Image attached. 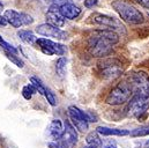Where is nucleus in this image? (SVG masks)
I'll return each instance as SVG.
<instances>
[{
	"label": "nucleus",
	"instance_id": "obj_7",
	"mask_svg": "<svg viewBox=\"0 0 149 148\" xmlns=\"http://www.w3.org/2000/svg\"><path fill=\"white\" fill-rule=\"evenodd\" d=\"M77 142V132L75 131V127L67 120L65 121V128L64 132L58 140V144L60 148H73Z\"/></svg>",
	"mask_w": 149,
	"mask_h": 148
},
{
	"label": "nucleus",
	"instance_id": "obj_10",
	"mask_svg": "<svg viewBox=\"0 0 149 148\" xmlns=\"http://www.w3.org/2000/svg\"><path fill=\"white\" fill-rule=\"evenodd\" d=\"M93 22L97 23V24H102L107 28H109V30L113 31H125L124 26L121 24L120 21H118L117 19L111 17L109 15H103V14H94L93 15Z\"/></svg>",
	"mask_w": 149,
	"mask_h": 148
},
{
	"label": "nucleus",
	"instance_id": "obj_8",
	"mask_svg": "<svg viewBox=\"0 0 149 148\" xmlns=\"http://www.w3.org/2000/svg\"><path fill=\"white\" fill-rule=\"evenodd\" d=\"M37 45L40 47L42 52L47 56H52V54L63 56L67 51L63 44L56 43V42H53L51 39H46V38H37Z\"/></svg>",
	"mask_w": 149,
	"mask_h": 148
},
{
	"label": "nucleus",
	"instance_id": "obj_15",
	"mask_svg": "<svg viewBox=\"0 0 149 148\" xmlns=\"http://www.w3.org/2000/svg\"><path fill=\"white\" fill-rule=\"evenodd\" d=\"M7 20V22L13 26L14 28H20L23 23H22V19H21V13L14 10V9H7L5 12V15H3Z\"/></svg>",
	"mask_w": 149,
	"mask_h": 148
},
{
	"label": "nucleus",
	"instance_id": "obj_20",
	"mask_svg": "<svg viewBox=\"0 0 149 148\" xmlns=\"http://www.w3.org/2000/svg\"><path fill=\"white\" fill-rule=\"evenodd\" d=\"M30 84H33V87L37 90L39 94H42V95H44L45 94V91H46V88L43 86V83H42V81L37 79V77H35V76H33V77H30Z\"/></svg>",
	"mask_w": 149,
	"mask_h": 148
},
{
	"label": "nucleus",
	"instance_id": "obj_2",
	"mask_svg": "<svg viewBox=\"0 0 149 148\" xmlns=\"http://www.w3.org/2000/svg\"><path fill=\"white\" fill-rule=\"evenodd\" d=\"M113 9L119 14L123 21H125L128 24H140L143 22V15L142 13L131 5L130 2H126L124 0H114L111 3Z\"/></svg>",
	"mask_w": 149,
	"mask_h": 148
},
{
	"label": "nucleus",
	"instance_id": "obj_1",
	"mask_svg": "<svg viewBox=\"0 0 149 148\" xmlns=\"http://www.w3.org/2000/svg\"><path fill=\"white\" fill-rule=\"evenodd\" d=\"M119 42V35L109 29L96 30L89 37L88 45L91 56L96 58H104L112 52L113 45Z\"/></svg>",
	"mask_w": 149,
	"mask_h": 148
},
{
	"label": "nucleus",
	"instance_id": "obj_29",
	"mask_svg": "<svg viewBox=\"0 0 149 148\" xmlns=\"http://www.w3.org/2000/svg\"><path fill=\"white\" fill-rule=\"evenodd\" d=\"M46 1L53 2V3H56V5H59V6H61L63 3H66V2H67L66 0H46Z\"/></svg>",
	"mask_w": 149,
	"mask_h": 148
},
{
	"label": "nucleus",
	"instance_id": "obj_27",
	"mask_svg": "<svg viewBox=\"0 0 149 148\" xmlns=\"http://www.w3.org/2000/svg\"><path fill=\"white\" fill-rule=\"evenodd\" d=\"M134 1L140 6H142L147 12H149V0H134Z\"/></svg>",
	"mask_w": 149,
	"mask_h": 148
},
{
	"label": "nucleus",
	"instance_id": "obj_22",
	"mask_svg": "<svg viewBox=\"0 0 149 148\" xmlns=\"http://www.w3.org/2000/svg\"><path fill=\"white\" fill-rule=\"evenodd\" d=\"M37 90L33 87V84H27V86H24L23 88H22V95H23V97L26 98V100H30L31 97H33V95L36 93Z\"/></svg>",
	"mask_w": 149,
	"mask_h": 148
},
{
	"label": "nucleus",
	"instance_id": "obj_21",
	"mask_svg": "<svg viewBox=\"0 0 149 148\" xmlns=\"http://www.w3.org/2000/svg\"><path fill=\"white\" fill-rule=\"evenodd\" d=\"M5 54H6V57L14 64V65H16L17 67H20V68H22L23 66H24V63L15 54V53H12V52H8V51H5Z\"/></svg>",
	"mask_w": 149,
	"mask_h": 148
},
{
	"label": "nucleus",
	"instance_id": "obj_28",
	"mask_svg": "<svg viewBox=\"0 0 149 148\" xmlns=\"http://www.w3.org/2000/svg\"><path fill=\"white\" fill-rule=\"evenodd\" d=\"M98 3V0H84V6L87 8H93Z\"/></svg>",
	"mask_w": 149,
	"mask_h": 148
},
{
	"label": "nucleus",
	"instance_id": "obj_14",
	"mask_svg": "<svg viewBox=\"0 0 149 148\" xmlns=\"http://www.w3.org/2000/svg\"><path fill=\"white\" fill-rule=\"evenodd\" d=\"M96 131L104 135V137H112V135H116V137H125V135H128L130 134V131L127 130H119V128H112V127H107V126H98L96 128Z\"/></svg>",
	"mask_w": 149,
	"mask_h": 148
},
{
	"label": "nucleus",
	"instance_id": "obj_31",
	"mask_svg": "<svg viewBox=\"0 0 149 148\" xmlns=\"http://www.w3.org/2000/svg\"><path fill=\"white\" fill-rule=\"evenodd\" d=\"M83 148H97L96 146H94V145H88V146H86V147Z\"/></svg>",
	"mask_w": 149,
	"mask_h": 148
},
{
	"label": "nucleus",
	"instance_id": "obj_4",
	"mask_svg": "<svg viewBox=\"0 0 149 148\" xmlns=\"http://www.w3.org/2000/svg\"><path fill=\"white\" fill-rule=\"evenodd\" d=\"M130 84L134 95L149 97V75L143 71L132 74L130 77Z\"/></svg>",
	"mask_w": 149,
	"mask_h": 148
},
{
	"label": "nucleus",
	"instance_id": "obj_25",
	"mask_svg": "<svg viewBox=\"0 0 149 148\" xmlns=\"http://www.w3.org/2000/svg\"><path fill=\"white\" fill-rule=\"evenodd\" d=\"M21 19H22V23L23 24H31L33 22H34V19L30 16V15H28V14H26V13H21Z\"/></svg>",
	"mask_w": 149,
	"mask_h": 148
},
{
	"label": "nucleus",
	"instance_id": "obj_32",
	"mask_svg": "<svg viewBox=\"0 0 149 148\" xmlns=\"http://www.w3.org/2000/svg\"><path fill=\"white\" fill-rule=\"evenodd\" d=\"M145 148H149V141H147V142L145 144Z\"/></svg>",
	"mask_w": 149,
	"mask_h": 148
},
{
	"label": "nucleus",
	"instance_id": "obj_16",
	"mask_svg": "<svg viewBox=\"0 0 149 148\" xmlns=\"http://www.w3.org/2000/svg\"><path fill=\"white\" fill-rule=\"evenodd\" d=\"M49 131H50V134L52 137L53 140H59L63 132H64V128H63V124L59 119H54L52 120V123L50 124V127H49Z\"/></svg>",
	"mask_w": 149,
	"mask_h": 148
},
{
	"label": "nucleus",
	"instance_id": "obj_11",
	"mask_svg": "<svg viewBox=\"0 0 149 148\" xmlns=\"http://www.w3.org/2000/svg\"><path fill=\"white\" fill-rule=\"evenodd\" d=\"M36 33L42 36L52 37V38H57V39H66L67 38V34L65 31H63L60 28H57L49 23H43V24L38 26L36 28Z\"/></svg>",
	"mask_w": 149,
	"mask_h": 148
},
{
	"label": "nucleus",
	"instance_id": "obj_26",
	"mask_svg": "<svg viewBox=\"0 0 149 148\" xmlns=\"http://www.w3.org/2000/svg\"><path fill=\"white\" fill-rule=\"evenodd\" d=\"M102 148H117V144L114 140H104L102 144Z\"/></svg>",
	"mask_w": 149,
	"mask_h": 148
},
{
	"label": "nucleus",
	"instance_id": "obj_5",
	"mask_svg": "<svg viewBox=\"0 0 149 148\" xmlns=\"http://www.w3.org/2000/svg\"><path fill=\"white\" fill-rule=\"evenodd\" d=\"M100 70L101 74L104 79L107 80H113L116 77H118L120 74L123 73V66L121 63L117 59H104L102 60L100 64Z\"/></svg>",
	"mask_w": 149,
	"mask_h": 148
},
{
	"label": "nucleus",
	"instance_id": "obj_19",
	"mask_svg": "<svg viewBox=\"0 0 149 148\" xmlns=\"http://www.w3.org/2000/svg\"><path fill=\"white\" fill-rule=\"evenodd\" d=\"M86 141H87L88 145H94V146H96L97 148L102 146V141H101V139H100V137H98V132H97V131L90 132V133L87 135Z\"/></svg>",
	"mask_w": 149,
	"mask_h": 148
},
{
	"label": "nucleus",
	"instance_id": "obj_9",
	"mask_svg": "<svg viewBox=\"0 0 149 148\" xmlns=\"http://www.w3.org/2000/svg\"><path fill=\"white\" fill-rule=\"evenodd\" d=\"M68 112H70L71 119L74 123V127H76L80 132H86L89 126V119H88L87 112L80 110L74 105L68 108Z\"/></svg>",
	"mask_w": 149,
	"mask_h": 148
},
{
	"label": "nucleus",
	"instance_id": "obj_23",
	"mask_svg": "<svg viewBox=\"0 0 149 148\" xmlns=\"http://www.w3.org/2000/svg\"><path fill=\"white\" fill-rule=\"evenodd\" d=\"M130 134H131L132 137H134V138H136V137H146V135H149V125L148 126H143V127L135 128V130H133Z\"/></svg>",
	"mask_w": 149,
	"mask_h": 148
},
{
	"label": "nucleus",
	"instance_id": "obj_33",
	"mask_svg": "<svg viewBox=\"0 0 149 148\" xmlns=\"http://www.w3.org/2000/svg\"><path fill=\"white\" fill-rule=\"evenodd\" d=\"M2 9H3V5H2V3H1V2H0V12H1V10H2Z\"/></svg>",
	"mask_w": 149,
	"mask_h": 148
},
{
	"label": "nucleus",
	"instance_id": "obj_24",
	"mask_svg": "<svg viewBox=\"0 0 149 148\" xmlns=\"http://www.w3.org/2000/svg\"><path fill=\"white\" fill-rule=\"evenodd\" d=\"M45 97H46V100H47V102L50 103V105H52V107H54L56 104H57V98H56V95L51 91V90H49V89H46V91H45Z\"/></svg>",
	"mask_w": 149,
	"mask_h": 148
},
{
	"label": "nucleus",
	"instance_id": "obj_13",
	"mask_svg": "<svg viewBox=\"0 0 149 148\" xmlns=\"http://www.w3.org/2000/svg\"><path fill=\"white\" fill-rule=\"evenodd\" d=\"M60 13L61 15L65 17V19H68V20H74L76 19L80 13H81V9L75 6L74 3H71V2H66V3H63L60 6Z\"/></svg>",
	"mask_w": 149,
	"mask_h": 148
},
{
	"label": "nucleus",
	"instance_id": "obj_6",
	"mask_svg": "<svg viewBox=\"0 0 149 148\" xmlns=\"http://www.w3.org/2000/svg\"><path fill=\"white\" fill-rule=\"evenodd\" d=\"M149 109V97H143L140 95H134L127 107V113L132 117H138L140 118L146 111Z\"/></svg>",
	"mask_w": 149,
	"mask_h": 148
},
{
	"label": "nucleus",
	"instance_id": "obj_12",
	"mask_svg": "<svg viewBox=\"0 0 149 148\" xmlns=\"http://www.w3.org/2000/svg\"><path fill=\"white\" fill-rule=\"evenodd\" d=\"M46 20H47L46 23L52 24V26H54L57 28L64 27V24H65V17L60 13V6L59 5L52 3L50 6L49 12L46 13Z\"/></svg>",
	"mask_w": 149,
	"mask_h": 148
},
{
	"label": "nucleus",
	"instance_id": "obj_30",
	"mask_svg": "<svg viewBox=\"0 0 149 148\" xmlns=\"http://www.w3.org/2000/svg\"><path fill=\"white\" fill-rule=\"evenodd\" d=\"M8 22H7V20H6V17L5 16H1L0 15V26H6Z\"/></svg>",
	"mask_w": 149,
	"mask_h": 148
},
{
	"label": "nucleus",
	"instance_id": "obj_3",
	"mask_svg": "<svg viewBox=\"0 0 149 148\" xmlns=\"http://www.w3.org/2000/svg\"><path fill=\"white\" fill-rule=\"evenodd\" d=\"M132 94L133 90L130 82H120L110 90L105 102L110 105H120L130 101Z\"/></svg>",
	"mask_w": 149,
	"mask_h": 148
},
{
	"label": "nucleus",
	"instance_id": "obj_18",
	"mask_svg": "<svg viewBox=\"0 0 149 148\" xmlns=\"http://www.w3.org/2000/svg\"><path fill=\"white\" fill-rule=\"evenodd\" d=\"M66 64H67V60L64 57H61V58H59L57 60V63H56V72L58 74V76L64 77L66 75Z\"/></svg>",
	"mask_w": 149,
	"mask_h": 148
},
{
	"label": "nucleus",
	"instance_id": "obj_17",
	"mask_svg": "<svg viewBox=\"0 0 149 148\" xmlns=\"http://www.w3.org/2000/svg\"><path fill=\"white\" fill-rule=\"evenodd\" d=\"M17 36L20 37L23 42H26L28 44H31V45L37 44V37L34 35V33H31L29 30H19L17 31Z\"/></svg>",
	"mask_w": 149,
	"mask_h": 148
}]
</instances>
